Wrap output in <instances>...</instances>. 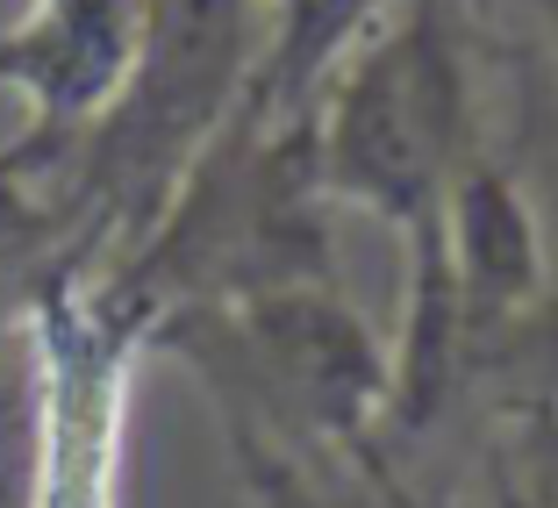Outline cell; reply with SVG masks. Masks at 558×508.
Wrapping results in <instances>:
<instances>
[{
    "label": "cell",
    "mask_w": 558,
    "mask_h": 508,
    "mask_svg": "<svg viewBox=\"0 0 558 508\" xmlns=\"http://www.w3.org/2000/svg\"><path fill=\"white\" fill-rule=\"evenodd\" d=\"M265 44L272 0H144V36L122 94L44 180L86 265H100L108 244L136 251L150 237L186 165L244 108Z\"/></svg>",
    "instance_id": "7a4b0ae2"
},
{
    "label": "cell",
    "mask_w": 558,
    "mask_h": 508,
    "mask_svg": "<svg viewBox=\"0 0 558 508\" xmlns=\"http://www.w3.org/2000/svg\"><path fill=\"white\" fill-rule=\"evenodd\" d=\"M494 508H558V401H530L494 451Z\"/></svg>",
    "instance_id": "9c48e42d"
},
{
    "label": "cell",
    "mask_w": 558,
    "mask_h": 508,
    "mask_svg": "<svg viewBox=\"0 0 558 508\" xmlns=\"http://www.w3.org/2000/svg\"><path fill=\"white\" fill-rule=\"evenodd\" d=\"M65 273H94L80 237L58 215V201L44 194V180H29L0 150V337L15 323H29L36 301L50 294V279H65Z\"/></svg>",
    "instance_id": "52a82bcc"
},
{
    "label": "cell",
    "mask_w": 558,
    "mask_h": 508,
    "mask_svg": "<svg viewBox=\"0 0 558 508\" xmlns=\"http://www.w3.org/2000/svg\"><path fill=\"white\" fill-rule=\"evenodd\" d=\"M379 15V0H272V44H265V65L251 80L244 108L287 122L308 116L329 86V65L351 50V36H365Z\"/></svg>",
    "instance_id": "8992f818"
},
{
    "label": "cell",
    "mask_w": 558,
    "mask_h": 508,
    "mask_svg": "<svg viewBox=\"0 0 558 508\" xmlns=\"http://www.w3.org/2000/svg\"><path fill=\"white\" fill-rule=\"evenodd\" d=\"M323 194L379 208L429 244L465 172V72L451 0H409L344 65L337 94L315 100Z\"/></svg>",
    "instance_id": "277c9868"
},
{
    "label": "cell",
    "mask_w": 558,
    "mask_h": 508,
    "mask_svg": "<svg viewBox=\"0 0 558 508\" xmlns=\"http://www.w3.org/2000/svg\"><path fill=\"white\" fill-rule=\"evenodd\" d=\"M537 8H544V15H551V29H558V0H537Z\"/></svg>",
    "instance_id": "30bf717a"
},
{
    "label": "cell",
    "mask_w": 558,
    "mask_h": 508,
    "mask_svg": "<svg viewBox=\"0 0 558 508\" xmlns=\"http://www.w3.org/2000/svg\"><path fill=\"white\" fill-rule=\"evenodd\" d=\"M258 508H415L395 494L373 451H294L265 437H230Z\"/></svg>",
    "instance_id": "ba28073f"
},
{
    "label": "cell",
    "mask_w": 558,
    "mask_h": 508,
    "mask_svg": "<svg viewBox=\"0 0 558 508\" xmlns=\"http://www.w3.org/2000/svg\"><path fill=\"white\" fill-rule=\"evenodd\" d=\"M279 287H337L315 108L287 122L236 108L186 165L150 237L100 273V301L150 337L165 315L230 309Z\"/></svg>",
    "instance_id": "6da1fadb"
},
{
    "label": "cell",
    "mask_w": 558,
    "mask_h": 508,
    "mask_svg": "<svg viewBox=\"0 0 558 508\" xmlns=\"http://www.w3.org/2000/svg\"><path fill=\"white\" fill-rule=\"evenodd\" d=\"M144 344H165L222 394L230 437L365 451V430L395 401V365L337 287H279L230 309H186L150 323Z\"/></svg>",
    "instance_id": "3957f363"
},
{
    "label": "cell",
    "mask_w": 558,
    "mask_h": 508,
    "mask_svg": "<svg viewBox=\"0 0 558 508\" xmlns=\"http://www.w3.org/2000/svg\"><path fill=\"white\" fill-rule=\"evenodd\" d=\"M144 0H36L15 29L0 36V86L29 100V130L8 144V158L50 180L65 150L108 116L136 65Z\"/></svg>",
    "instance_id": "5b68a950"
}]
</instances>
